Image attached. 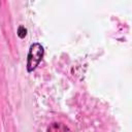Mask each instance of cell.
<instances>
[{"label": "cell", "instance_id": "1", "mask_svg": "<svg viewBox=\"0 0 132 132\" xmlns=\"http://www.w3.org/2000/svg\"><path fill=\"white\" fill-rule=\"evenodd\" d=\"M43 46L40 43H33L30 45L28 57H27V70L28 72H32L40 63L43 57Z\"/></svg>", "mask_w": 132, "mask_h": 132}, {"label": "cell", "instance_id": "2", "mask_svg": "<svg viewBox=\"0 0 132 132\" xmlns=\"http://www.w3.org/2000/svg\"><path fill=\"white\" fill-rule=\"evenodd\" d=\"M69 128L66 127L64 124L61 123H53L48 128L47 131H53V132H57V131H68Z\"/></svg>", "mask_w": 132, "mask_h": 132}, {"label": "cell", "instance_id": "3", "mask_svg": "<svg viewBox=\"0 0 132 132\" xmlns=\"http://www.w3.org/2000/svg\"><path fill=\"white\" fill-rule=\"evenodd\" d=\"M26 35H27V29L25 27H23V26L19 27V29H18V36L20 38H24Z\"/></svg>", "mask_w": 132, "mask_h": 132}]
</instances>
